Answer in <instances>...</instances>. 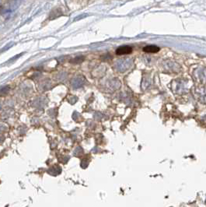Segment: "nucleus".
I'll return each mask as SVG.
<instances>
[{
  "mask_svg": "<svg viewBox=\"0 0 206 207\" xmlns=\"http://www.w3.org/2000/svg\"><path fill=\"white\" fill-rule=\"evenodd\" d=\"M132 52L131 47L129 46H121L118 48L116 51V54L118 55H122V54H128Z\"/></svg>",
  "mask_w": 206,
  "mask_h": 207,
  "instance_id": "f257e3e1",
  "label": "nucleus"
},
{
  "mask_svg": "<svg viewBox=\"0 0 206 207\" xmlns=\"http://www.w3.org/2000/svg\"><path fill=\"white\" fill-rule=\"evenodd\" d=\"M143 51L147 53H156L160 51V48H158L157 46H155V45H149V46H146L143 48Z\"/></svg>",
  "mask_w": 206,
  "mask_h": 207,
  "instance_id": "f03ea898",
  "label": "nucleus"
},
{
  "mask_svg": "<svg viewBox=\"0 0 206 207\" xmlns=\"http://www.w3.org/2000/svg\"><path fill=\"white\" fill-rule=\"evenodd\" d=\"M83 60V58H80V57H77V58H75V59H73V61H72V62H75V63H76V62H81Z\"/></svg>",
  "mask_w": 206,
  "mask_h": 207,
  "instance_id": "7ed1b4c3",
  "label": "nucleus"
}]
</instances>
